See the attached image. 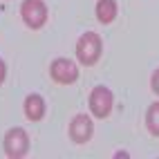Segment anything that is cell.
<instances>
[{
    "mask_svg": "<svg viewBox=\"0 0 159 159\" xmlns=\"http://www.w3.org/2000/svg\"><path fill=\"white\" fill-rule=\"evenodd\" d=\"M101 49H103V43H101L99 34L85 31L76 43V58L83 65H94V63L101 58Z\"/></svg>",
    "mask_w": 159,
    "mask_h": 159,
    "instance_id": "1",
    "label": "cell"
},
{
    "mask_svg": "<svg viewBox=\"0 0 159 159\" xmlns=\"http://www.w3.org/2000/svg\"><path fill=\"white\" fill-rule=\"evenodd\" d=\"M2 148H5L7 157H11V159L25 157L29 150V134L23 128H11L2 139Z\"/></svg>",
    "mask_w": 159,
    "mask_h": 159,
    "instance_id": "2",
    "label": "cell"
},
{
    "mask_svg": "<svg viewBox=\"0 0 159 159\" xmlns=\"http://www.w3.org/2000/svg\"><path fill=\"white\" fill-rule=\"evenodd\" d=\"M20 16H23L25 25L31 29H40L47 23V5L43 0H23L20 7Z\"/></svg>",
    "mask_w": 159,
    "mask_h": 159,
    "instance_id": "3",
    "label": "cell"
},
{
    "mask_svg": "<svg viewBox=\"0 0 159 159\" xmlns=\"http://www.w3.org/2000/svg\"><path fill=\"white\" fill-rule=\"evenodd\" d=\"M90 112L97 116V119H105L110 112H112V103H114V97H112V92L108 88H103V85H97L92 92H90Z\"/></svg>",
    "mask_w": 159,
    "mask_h": 159,
    "instance_id": "4",
    "label": "cell"
},
{
    "mask_svg": "<svg viewBox=\"0 0 159 159\" xmlns=\"http://www.w3.org/2000/svg\"><path fill=\"white\" fill-rule=\"evenodd\" d=\"M49 76L56 83H61V85H70V83H74L79 79V67L70 58H56L49 65Z\"/></svg>",
    "mask_w": 159,
    "mask_h": 159,
    "instance_id": "5",
    "label": "cell"
},
{
    "mask_svg": "<svg viewBox=\"0 0 159 159\" xmlns=\"http://www.w3.org/2000/svg\"><path fill=\"white\" fill-rule=\"evenodd\" d=\"M92 132H94V123H92V119L88 114H76L70 121V137H72V141L85 143V141H90Z\"/></svg>",
    "mask_w": 159,
    "mask_h": 159,
    "instance_id": "6",
    "label": "cell"
},
{
    "mask_svg": "<svg viewBox=\"0 0 159 159\" xmlns=\"http://www.w3.org/2000/svg\"><path fill=\"white\" fill-rule=\"evenodd\" d=\"M23 108H25V114L29 121H40L45 116V101L40 94H29L23 103Z\"/></svg>",
    "mask_w": 159,
    "mask_h": 159,
    "instance_id": "7",
    "label": "cell"
},
{
    "mask_svg": "<svg viewBox=\"0 0 159 159\" xmlns=\"http://www.w3.org/2000/svg\"><path fill=\"white\" fill-rule=\"evenodd\" d=\"M116 16V2L114 0H99L97 2V18H99V23L103 25H108L112 23Z\"/></svg>",
    "mask_w": 159,
    "mask_h": 159,
    "instance_id": "8",
    "label": "cell"
},
{
    "mask_svg": "<svg viewBox=\"0 0 159 159\" xmlns=\"http://www.w3.org/2000/svg\"><path fill=\"white\" fill-rule=\"evenodd\" d=\"M146 128L150 130V134L159 137V101L152 103L146 112Z\"/></svg>",
    "mask_w": 159,
    "mask_h": 159,
    "instance_id": "9",
    "label": "cell"
},
{
    "mask_svg": "<svg viewBox=\"0 0 159 159\" xmlns=\"http://www.w3.org/2000/svg\"><path fill=\"white\" fill-rule=\"evenodd\" d=\"M150 88H152V92H155V94H159V67L155 70L152 79H150Z\"/></svg>",
    "mask_w": 159,
    "mask_h": 159,
    "instance_id": "10",
    "label": "cell"
},
{
    "mask_svg": "<svg viewBox=\"0 0 159 159\" xmlns=\"http://www.w3.org/2000/svg\"><path fill=\"white\" fill-rule=\"evenodd\" d=\"M5 79H7V65H5V61L0 58V85H2Z\"/></svg>",
    "mask_w": 159,
    "mask_h": 159,
    "instance_id": "11",
    "label": "cell"
}]
</instances>
